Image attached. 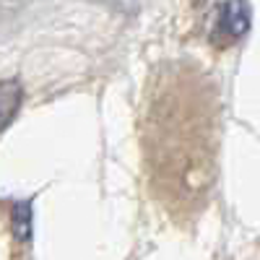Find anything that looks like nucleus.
<instances>
[{
    "label": "nucleus",
    "mask_w": 260,
    "mask_h": 260,
    "mask_svg": "<svg viewBox=\"0 0 260 260\" xmlns=\"http://www.w3.org/2000/svg\"><path fill=\"white\" fill-rule=\"evenodd\" d=\"M11 229L18 242H29L31 237V201H16L11 208Z\"/></svg>",
    "instance_id": "7ed1b4c3"
},
{
    "label": "nucleus",
    "mask_w": 260,
    "mask_h": 260,
    "mask_svg": "<svg viewBox=\"0 0 260 260\" xmlns=\"http://www.w3.org/2000/svg\"><path fill=\"white\" fill-rule=\"evenodd\" d=\"M219 31L224 39L237 42L250 31V6L247 0H226L219 13Z\"/></svg>",
    "instance_id": "f257e3e1"
},
{
    "label": "nucleus",
    "mask_w": 260,
    "mask_h": 260,
    "mask_svg": "<svg viewBox=\"0 0 260 260\" xmlns=\"http://www.w3.org/2000/svg\"><path fill=\"white\" fill-rule=\"evenodd\" d=\"M21 99H24V89H21L18 81H3L0 86V112H3V127H11L13 115L18 112Z\"/></svg>",
    "instance_id": "f03ea898"
}]
</instances>
